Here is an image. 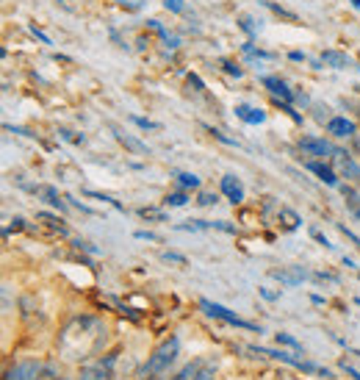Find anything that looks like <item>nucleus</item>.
<instances>
[{
  "label": "nucleus",
  "mask_w": 360,
  "mask_h": 380,
  "mask_svg": "<svg viewBox=\"0 0 360 380\" xmlns=\"http://www.w3.org/2000/svg\"><path fill=\"white\" fill-rule=\"evenodd\" d=\"M299 148L308 153V155H319V158H324V155H330V153H336L324 139H316V136H302L299 139Z\"/></svg>",
  "instance_id": "9d476101"
},
{
  "label": "nucleus",
  "mask_w": 360,
  "mask_h": 380,
  "mask_svg": "<svg viewBox=\"0 0 360 380\" xmlns=\"http://www.w3.org/2000/svg\"><path fill=\"white\" fill-rule=\"evenodd\" d=\"M358 214H360V211H358Z\"/></svg>",
  "instance_id": "c756f323"
},
{
  "label": "nucleus",
  "mask_w": 360,
  "mask_h": 380,
  "mask_svg": "<svg viewBox=\"0 0 360 380\" xmlns=\"http://www.w3.org/2000/svg\"><path fill=\"white\" fill-rule=\"evenodd\" d=\"M186 200H189V197H186L183 192H175V195L166 197V206H186Z\"/></svg>",
  "instance_id": "4be33fe9"
},
{
  "label": "nucleus",
  "mask_w": 360,
  "mask_h": 380,
  "mask_svg": "<svg viewBox=\"0 0 360 380\" xmlns=\"http://www.w3.org/2000/svg\"><path fill=\"white\" fill-rule=\"evenodd\" d=\"M200 305H203V311H206L208 316H214V319H222V322H227V325H233V328H244V330L261 333V328H258V325H252V322H247V319L236 316V314H233L230 308H224V305L211 303V300H200Z\"/></svg>",
  "instance_id": "7ed1b4c3"
},
{
  "label": "nucleus",
  "mask_w": 360,
  "mask_h": 380,
  "mask_svg": "<svg viewBox=\"0 0 360 380\" xmlns=\"http://www.w3.org/2000/svg\"><path fill=\"white\" fill-rule=\"evenodd\" d=\"M358 305H360V300H358Z\"/></svg>",
  "instance_id": "c85d7f7f"
},
{
  "label": "nucleus",
  "mask_w": 360,
  "mask_h": 380,
  "mask_svg": "<svg viewBox=\"0 0 360 380\" xmlns=\"http://www.w3.org/2000/svg\"><path fill=\"white\" fill-rule=\"evenodd\" d=\"M36 380H67V378L56 375V370H53V367H42V372H39V378Z\"/></svg>",
  "instance_id": "412c9836"
},
{
  "label": "nucleus",
  "mask_w": 360,
  "mask_h": 380,
  "mask_svg": "<svg viewBox=\"0 0 360 380\" xmlns=\"http://www.w3.org/2000/svg\"><path fill=\"white\" fill-rule=\"evenodd\" d=\"M214 203H216V195H211V192L200 195V206H214Z\"/></svg>",
  "instance_id": "b1692460"
},
{
  "label": "nucleus",
  "mask_w": 360,
  "mask_h": 380,
  "mask_svg": "<svg viewBox=\"0 0 360 380\" xmlns=\"http://www.w3.org/2000/svg\"><path fill=\"white\" fill-rule=\"evenodd\" d=\"M216 378V361L214 358H197L186 364L172 380H214Z\"/></svg>",
  "instance_id": "20e7f679"
},
{
  "label": "nucleus",
  "mask_w": 360,
  "mask_h": 380,
  "mask_svg": "<svg viewBox=\"0 0 360 380\" xmlns=\"http://www.w3.org/2000/svg\"><path fill=\"white\" fill-rule=\"evenodd\" d=\"M252 353H258V356H269V358H278V361H286L291 367H296V370H302V372H313V375H324V378H333L327 370H322V367H316V364H308V361H299V358H294V356H288L283 350H266V347H250Z\"/></svg>",
  "instance_id": "39448f33"
},
{
  "label": "nucleus",
  "mask_w": 360,
  "mask_h": 380,
  "mask_svg": "<svg viewBox=\"0 0 360 380\" xmlns=\"http://www.w3.org/2000/svg\"><path fill=\"white\" fill-rule=\"evenodd\" d=\"M134 122H136L139 128H158L155 122H150V120H142V117H134Z\"/></svg>",
  "instance_id": "393cba45"
},
{
  "label": "nucleus",
  "mask_w": 360,
  "mask_h": 380,
  "mask_svg": "<svg viewBox=\"0 0 360 380\" xmlns=\"http://www.w3.org/2000/svg\"><path fill=\"white\" fill-rule=\"evenodd\" d=\"M264 86H266V89H269V92H272L275 97H280V100H283L286 106H291V103L296 100V94H294V92L288 89V86H286V80H280V78L266 76V78H264Z\"/></svg>",
  "instance_id": "0eeeda50"
},
{
  "label": "nucleus",
  "mask_w": 360,
  "mask_h": 380,
  "mask_svg": "<svg viewBox=\"0 0 360 380\" xmlns=\"http://www.w3.org/2000/svg\"><path fill=\"white\" fill-rule=\"evenodd\" d=\"M291 62H305V53H299V50H294V53H291Z\"/></svg>",
  "instance_id": "bb28decb"
},
{
  "label": "nucleus",
  "mask_w": 360,
  "mask_h": 380,
  "mask_svg": "<svg viewBox=\"0 0 360 380\" xmlns=\"http://www.w3.org/2000/svg\"><path fill=\"white\" fill-rule=\"evenodd\" d=\"M322 62L327 67H336V70H344V67H352V59L347 53H338V50H324L322 53Z\"/></svg>",
  "instance_id": "f8f14e48"
},
{
  "label": "nucleus",
  "mask_w": 360,
  "mask_h": 380,
  "mask_svg": "<svg viewBox=\"0 0 360 380\" xmlns=\"http://www.w3.org/2000/svg\"><path fill=\"white\" fill-rule=\"evenodd\" d=\"M308 169H310L313 175H319V178H322L327 186H338V175H336V172H333L327 164H322V161H310V164H308Z\"/></svg>",
  "instance_id": "ddd939ff"
},
{
  "label": "nucleus",
  "mask_w": 360,
  "mask_h": 380,
  "mask_svg": "<svg viewBox=\"0 0 360 380\" xmlns=\"http://www.w3.org/2000/svg\"><path fill=\"white\" fill-rule=\"evenodd\" d=\"M39 220H42V223H48V228H53V230H62V233H64V225H62V220H56V217H50V214H39Z\"/></svg>",
  "instance_id": "a211bd4d"
},
{
  "label": "nucleus",
  "mask_w": 360,
  "mask_h": 380,
  "mask_svg": "<svg viewBox=\"0 0 360 380\" xmlns=\"http://www.w3.org/2000/svg\"><path fill=\"white\" fill-rule=\"evenodd\" d=\"M164 258H166V261H178V264H183V261H186V258H183V255H178V253H164Z\"/></svg>",
  "instance_id": "a878e982"
},
{
  "label": "nucleus",
  "mask_w": 360,
  "mask_h": 380,
  "mask_svg": "<svg viewBox=\"0 0 360 380\" xmlns=\"http://www.w3.org/2000/svg\"><path fill=\"white\" fill-rule=\"evenodd\" d=\"M266 6H269V8L275 11V14H280V17H286V20H291V22H296V14H291V11H286L283 6H278V3H266Z\"/></svg>",
  "instance_id": "aec40b11"
},
{
  "label": "nucleus",
  "mask_w": 360,
  "mask_h": 380,
  "mask_svg": "<svg viewBox=\"0 0 360 380\" xmlns=\"http://www.w3.org/2000/svg\"><path fill=\"white\" fill-rule=\"evenodd\" d=\"M39 372H42V367L36 361H20L6 372V380H36Z\"/></svg>",
  "instance_id": "423d86ee"
},
{
  "label": "nucleus",
  "mask_w": 360,
  "mask_h": 380,
  "mask_svg": "<svg viewBox=\"0 0 360 380\" xmlns=\"http://www.w3.org/2000/svg\"><path fill=\"white\" fill-rule=\"evenodd\" d=\"M103 342H106V325L92 316H78L64 328L59 347L70 361H83V358L94 356Z\"/></svg>",
  "instance_id": "f257e3e1"
},
{
  "label": "nucleus",
  "mask_w": 360,
  "mask_h": 380,
  "mask_svg": "<svg viewBox=\"0 0 360 380\" xmlns=\"http://www.w3.org/2000/svg\"><path fill=\"white\" fill-rule=\"evenodd\" d=\"M336 155V164H338V169L347 175V178H360V167L347 155V153H341V150H336L333 153Z\"/></svg>",
  "instance_id": "4468645a"
},
{
  "label": "nucleus",
  "mask_w": 360,
  "mask_h": 380,
  "mask_svg": "<svg viewBox=\"0 0 360 380\" xmlns=\"http://www.w3.org/2000/svg\"><path fill=\"white\" fill-rule=\"evenodd\" d=\"M178 356H180V339H178V336L164 339V342L152 350V356L147 358V364L139 370V380H161L169 372V367L175 364Z\"/></svg>",
  "instance_id": "f03ea898"
},
{
  "label": "nucleus",
  "mask_w": 360,
  "mask_h": 380,
  "mask_svg": "<svg viewBox=\"0 0 360 380\" xmlns=\"http://www.w3.org/2000/svg\"><path fill=\"white\" fill-rule=\"evenodd\" d=\"M164 6H166L169 11H178V14L183 11V0H164Z\"/></svg>",
  "instance_id": "5701e85b"
},
{
  "label": "nucleus",
  "mask_w": 360,
  "mask_h": 380,
  "mask_svg": "<svg viewBox=\"0 0 360 380\" xmlns=\"http://www.w3.org/2000/svg\"><path fill=\"white\" fill-rule=\"evenodd\" d=\"M178 181H180V186H183V189H197V186H200V178H197V175H192V172H180V175H178Z\"/></svg>",
  "instance_id": "f3484780"
},
{
  "label": "nucleus",
  "mask_w": 360,
  "mask_h": 380,
  "mask_svg": "<svg viewBox=\"0 0 360 380\" xmlns=\"http://www.w3.org/2000/svg\"><path fill=\"white\" fill-rule=\"evenodd\" d=\"M78 380H111V361H106V364H89V367H80Z\"/></svg>",
  "instance_id": "1a4fd4ad"
},
{
  "label": "nucleus",
  "mask_w": 360,
  "mask_h": 380,
  "mask_svg": "<svg viewBox=\"0 0 360 380\" xmlns=\"http://www.w3.org/2000/svg\"><path fill=\"white\" fill-rule=\"evenodd\" d=\"M42 195L48 197V203H50V206H56L59 211H64V200L59 197V192H56V189H50V186H45V189H42Z\"/></svg>",
  "instance_id": "dca6fc26"
},
{
  "label": "nucleus",
  "mask_w": 360,
  "mask_h": 380,
  "mask_svg": "<svg viewBox=\"0 0 360 380\" xmlns=\"http://www.w3.org/2000/svg\"><path fill=\"white\" fill-rule=\"evenodd\" d=\"M352 3H355V6H360V0H352Z\"/></svg>",
  "instance_id": "cd10ccee"
},
{
  "label": "nucleus",
  "mask_w": 360,
  "mask_h": 380,
  "mask_svg": "<svg viewBox=\"0 0 360 380\" xmlns=\"http://www.w3.org/2000/svg\"><path fill=\"white\" fill-rule=\"evenodd\" d=\"M236 117H241L244 122H250V125H258V122H264L266 120V114L261 111V108H252V106H236Z\"/></svg>",
  "instance_id": "2eb2a0df"
},
{
  "label": "nucleus",
  "mask_w": 360,
  "mask_h": 380,
  "mask_svg": "<svg viewBox=\"0 0 360 380\" xmlns=\"http://www.w3.org/2000/svg\"><path fill=\"white\" fill-rule=\"evenodd\" d=\"M278 342L286 344V347H294V350H302V344H299L294 336H288V333H278Z\"/></svg>",
  "instance_id": "6ab92c4d"
},
{
  "label": "nucleus",
  "mask_w": 360,
  "mask_h": 380,
  "mask_svg": "<svg viewBox=\"0 0 360 380\" xmlns=\"http://www.w3.org/2000/svg\"><path fill=\"white\" fill-rule=\"evenodd\" d=\"M327 134H333V136H338V139H347V136L355 134V122L347 120V117H333V120L327 122Z\"/></svg>",
  "instance_id": "9b49d317"
},
{
  "label": "nucleus",
  "mask_w": 360,
  "mask_h": 380,
  "mask_svg": "<svg viewBox=\"0 0 360 380\" xmlns=\"http://www.w3.org/2000/svg\"><path fill=\"white\" fill-rule=\"evenodd\" d=\"M222 195L236 206V203H241L244 200V186H241V181L236 178V175H224L222 178Z\"/></svg>",
  "instance_id": "6e6552de"
}]
</instances>
